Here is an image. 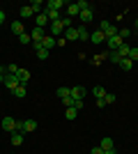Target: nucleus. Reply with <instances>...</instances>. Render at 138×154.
<instances>
[{
  "instance_id": "35",
  "label": "nucleus",
  "mask_w": 138,
  "mask_h": 154,
  "mask_svg": "<svg viewBox=\"0 0 138 154\" xmlns=\"http://www.w3.org/2000/svg\"><path fill=\"white\" fill-rule=\"evenodd\" d=\"M67 44H69V42H67L65 37H58V46H67Z\"/></svg>"
},
{
  "instance_id": "1",
  "label": "nucleus",
  "mask_w": 138,
  "mask_h": 154,
  "mask_svg": "<svg viewBox=\"0 0 138 154\" xmlns=\"http://www.w3.org/2000/svg\"><path fill=\"white\" fill-rule=\"evenodd\" d=\"M99 30L104 32V37L108 39V37H115L120 28H118V26H113V23H108V21H101V26H99Z\"/></svg>"
},
{
  "instance_id": "40",
  "label": "nucleus",
  "mask_w": 138,
  "mask_h": 154,
  "mask_svg": "<svg viewBox=\"0 0 138 154\" xmlns=\"http://www.w3.org/2000/svg\"><path fill=\"white\" fill-rule=\"evenodd\" d=\"M136 30H138V21H136Z\"/></svg>"
},
{
  "instance_id": "37",
  "label": "nucleus",
  "mask_w": 138,
  "mask_h": 154,
  "mask_svg": "<svg viewBox=\"0 0 138 154\" xmlns=\"http://www.w3.org/2000/svg\"><path fill=\"white\" fill-rule=\"evenodd\" d=\"M5 21H7V14L2 12V9H0V26H2V23H5Z\"/></svg>"
},
{
  "instance_id": "23",
  "label": "nucleus",
  "mask_w": 138,
  "mask_h": 154,
  "mask_svg": "<svg viewBox=\"0 0 138 154\" xmlns=\"http://www.w3.org/2000/svg\"><path fill=\"white\" fill-rule=\"evenodd\" d=\"M76 115H78V110L74 108V106H69V108L65 110V117H67V120H76Z\"/></svg>"
},
{
  "instance_id": "32",
  "label": "nucleus",
  "mask_w": 138,
  "mask_h": 154,
  "mask_svg": "<svg viewBox=\"0 0 138 154\" xmlns=\"http://www.w3.org/2000/svg\"><path fill=\"white\" fill-rule=\"evenodd\" d=\"M76 7H78L81 12H83V9H90V5H87L85 0H78V2H76Z\"/></svg>"
},
{
  "instance_id": "24",
  "label": "nucleus",
  "mask_w": 138,
  "mask_h": 154,
  "mask_svg": "<svg viewBox=\"0 0 138 154\" xmlns=\"http://www.w3.org/2000/svg\"><path fill=\"white\" fill-rule=\"evenodd\" d=\"M58 97H60V99H67V97H72V88H58Z\"/></svg>"
},
{
  "instance_id": "30",
  "label": "nucleus",
  "mask_w": 138,
  "mask_h": 154,
  "mask_svg": "<svg viewBox=\"0 0 138 154\" xmlns=\"http://www.w3.org/2000/svg\"><path fill=\"white\" fill-rule=\"evenodd\" d=\"M104 101H106V103H115V101H118V97H115V94H111V92H106Z\"/></svg>"
},
{
  "instance_id": "18",
  "label": "nucleus",
  "mask_w": 138,
  "mask_h": 154,
  "mask_svg": "<svg viewBox=\"0 0 138 154\" xmlns=\"http://www.w3.org/2000/svg\"><path fill=\"white\" fill-rule=\"evenodd\" d=\"M23 136H26V134H19V131H14V134H12V145H14V147L23 145Z\"/></svg>"
},
{
  "instance_id": "26",
  "label": "nucleus",
  "mask_w": 138,
  "mask_h": 154,
  "mask_svg": "<svg viewBox=\"0 0 138 154\" xmlns=\"http://www.w3.org/2000/svg\"><path fill=\"white\" fill-rule=\"evenodd\" d=\"M14 97H19V99H23L26 97V85H19V88H14Z\"/></svg>"
},
{
  "instance_id": "9",
  "label": "nucleus",
  "mask_w": 138,
  "mask_h": 154,
  "mask_svg": "<svg viewBox=\"0 0 138 154\" xmlns=\"http://www.w3.org/2000/svg\"><path fill=\"white\" fill-rule=\"evenodd\" d=\"M90 42H92V44H104V42H106L104 32H101V30H94V32H90Z\"/></svg>"
},
{
  "instance_id": "5",
  "label": "nucleus",
  "mask_w": 138,
  "mask_h": 154,
  "mask_svg": "<svg viewBox=\"0 0 138 154\" xmlns=\"http://www.w3.org/2000/svg\"><path fill=\"white\" fill-rule=\"evenodd\" d=\"M62 37H65L67 42H78V30H76V26L67 28V30H65V35H62Z\"/></svg>"
},
{
  "instance_id": "39",
  "label": "nucleus",
  "mask_w": 138,
  "mask_h": 154,
  "mask_svg": "<svg viewBox=\"0 0 138 154\" xmlns=\"http://www.w3.org/2000/svg\"><path fill=\"white\" fill-rule=\"evenodd\" d=\"M0 76H5V69H2V67H0Z\"/></svg>"
},
{
  "instance_id": "8",
  "label": "nucleus",
  "mask_w": 138,
  "mask_h": 154,
  "mask_svg": "<svg viewBox=\"0 0 138 154\" xmlns=\"http://www.w3.org/2000/svg\"><path fill=\"white\" fill-rule=\"evenodd\" d=\"M53 46H58V39L51 37V35H46L44 39H41V48H46V51H51Z\"/></svg>"
},
{
  "instance_id": "28",
  "label": "nucleus",
  "mask_w": 138,
  "mask_h": 154,
  "mask_svg": "<svg viewBox=\"0 0 138 154\" xmlns=\"http://www.w3.org/2000/svg\"><path fill=\"white\" fill-rule=\"evenodd\" d=\"M118 35H120V39H127L129 35H131V30H129V28H120V30H118Z\"/></svg>"
},
{
  "instance_id": "11",
  "label": "nucleus",
  "mask_w": 138,
  "mask_h": 154,
  "mask_svg": "<svg viewBox=\"0 0 138 154\" xmlns=\"http://www.w3.org/2000/svg\"><path fill=\"white\" fill-rule=\"evenodd\" d=\"M85 88L83 85H76V88H72V99H85Z\"/></svg>"
},
{
  "instance_id": "17",
  "label": "nucleus",
  "mask_w": 138,
  "mask_h": 154,
  "mask_svg": "<svg viewBox=\"0 0 138 154\" xmlns=\"http://www.w3.org/2000/svg\"><path fill=\"white\" fill-rule=\"evenodd\" d=\"M76 30H78V39L81 42H87V39H90V32H87L85 26H76Z\"/></svg>"
},
{
  "instance_id": "4",
  "label": "nucleus",
  "mask_w": 138,
  "mask_h": 154,
  "mask_svg": "<svg viewBox=\"0 0 138 154\" xmlns=\"http://www.w3.org/2000/svg\"><path fill=\"white\" fill-rule=\"evenodd\" d=\"M16 124H19V120H14V117H2V129L5 131H16Z\"/></svg>"
},
{
  "instance_id": "31",
  "label": "nucleus",
  "mask_w": 138,
  "mask_h": 154,
  "mask_svg": "<svg viewBox=\"0 0 138 154\" xmlns=\"http://www.w3.org/2000/svg\"><path fill=\"white\" fill-rule=\"evenodd\" d=\"M16 71H19V67H16V64H9V67L5 69V74H12V76H16Z\"/></svg>"
},
{
  "instance_id": "21",
  "label": "nucleus",
  "mask_w": 138,
  "mask_h": 154,
  "mask_svg": "<svg viewBox=\"0 0 138 154\" xmlns=\"http://www.w3.org/2000/svg\"><path fill=\"white\" fill-rule=\"evenodd\" d=\"M30 7H32V12H35V14H41V12L46 9V5L41 2V0H35V2H32Z\"/></svg>"
},
{
  "instance_id": "20",
  "label": "nucleus",
  "mask_w": 138,
  "mask_h": 154,
  "mask_svg": "<svg viewBox=\"0 0 138 154\" xmlns=\"http://www.w3.org/2000/svg\"><path fill=\"white\" fill-rule=\"evenodd\" d=\"M78 14H81V9L76 7V2H74V5H67V16H69V19H74V16H78Z\"/></svg>"
},
{
  "instance_id": "10",
  "label": "nucleus",
  "mask_w": 138,
  "mask_h": 154,
  "mask_svg": "<svg viewBox=\"0 0 138 154\" xmlns=\"http://www.w3.org/2000/svg\"><path fill=\"white\" fill-rule=\"evenodd\" d=\"M16 81H19L21 85H26L28 81H30V71H28V69H19V71H16Z\"/></svg>"
},
{
  "instance_id": "15",
  "label": "nucleus",
  "mask_w": 138,
  "mask_h": 154,
  "mask_svg": "<svg viewBox=\"0 0 138 154\" xmlns=\"http://www.w3.org/2000/svg\"><path fill=\"white\" fill-rule=\"evenodd\" d=\"M99 147L104 149V152H108V149H115V145H113V138L104 136V138H101V143H99Z\"/></svg>"
},
{
  "instance_id": "36",
  "label": "nucleus",
  "mask_w": 138,
  "mask_h": 154,
  "mask_svg": "<svg viewBox=\"0 0 138 154\" xmlns=\"http://www.w3.org/2000/svg\"><path fill=\"white\" fill-rule=\"evenodd\" d=\"M90 154H104V149H101V147H92Z\"/></svg>"
},
{
  "instance_id": "13",
  "label": "nucleus",
  "mask_w": 138,
  "mask_h": 154,
  "mask_svg": "<svg viewBox=\"0 0 138 154\" xmlns=\"http://www.w3.org/2000/svg\"><path fill=\"white\" fill-rule=\"evenodd\" d=\"M35 26H37V28H46V26H48V16H46L44 12L37 14V16H35Z\"/></svg>"
},
{
  "instance_id": "14",
  "label": "nucleus",
  "mask_w": 138,
  "mask_h": 154,
  "mask_svg": "<svg viewBox=\"0 0 138 154\" xmlns=\"http://www.w3.org/2000/svg\"><path fill=\"white\" fill-rule=\"evenodd\" d=\"M44 37H46V35H44V28H35V30L30 32V39H32V42H37V44H39Z\"/></svg>"
},
{
  "instance_id": "2",
  "label": "nucleus",
  "mask_w": 138,
  "mask_h": 154,
  "mask_svg": "<svg viewBox=\"0 0 138 154\" xmlns=\"http://www.w3.org/2000/svg\"><path fill=\"white\" fill-rule=\"evenodd\" d=\"M65 35V26H62V19L60 21H55V23H51V37H62Z\"/></svg>"
},
{
  "instance_id": "6",
  "label": "nucleus",
  "mask_w": 138,
  "mask_h": 154,
  "mask_svg": "<svg viewBox=\"0 0 138 154\" xmlns=\"http://www.w3.org/2000/svg\"><path fill=\"white\" fill-rule=\"evenodd\" d=\"M2 83L7 85V88H9V90H14V88H19V81H16V76H12V74H5V76H2Z\"/></svg>"
},
{
  "instance_id": "29",
  "label": "nucleus",
  "mask_w": 138,
  "mask_h": 154,
  "mask_svg": "<svg viewBox=\"0 0 138 154\" xmlns=\"http://www.w3.org/2000/svg\"><path fill=\"white\" fill-rule=\"evenodd\" d=\"M19 42H21V44H30L32 39H30V35H28V32H23V35H19Z\"/></svg>"
},
{
  "instance_id": "3",
  "label": "nucleus",
  "mask_w": 138,
  "mask_h": 154,
  "mask_svg": "<svg viewBox=\"0 0 138 154\" xmlns=\"http://www.w3.org/2000/svg\"><path fill=\"white\" fill-rule=\"evenodd\" d=\"M122 44H124V39H120V35H115V37H108V39H106V46H108L111 51H118Z\"/></svg>"
},
{
  "instance_id": "7",
  "label": "nucleus",
  "mask_w": 138,
  "mask_h": 154,
  "mask_svg": "<svg viewBox=\"0 0 138 154\" xmlns=\"http://www.w3.org/2000/svg\"><path fill=\"white\" fill-rule=\"evenodd\" d=\"M78 19H81V23H83V26H90L92 19H94V14H92V9H83V12L78 14Z\"/></svg>"
},
{
  "instance_id": "27",
  "label": "nucleus",
  "mask_w": 138,
  "mask_h": 154,
  "mask_svg": "<svg viewBox=\"0 0 138 154\" xmlns=\"http://www.w3.org/2000/svg\"><path fill=\"white\" fill-rule=\"evenodd\" d=\"M48 55H51V51H46V48H39V51H37V58L39 60H48Z\"/></svg>"
},
{
  "instance_id": "12",
  "label": "nucleus",
  "mask_w": 138,
  "mask_h": 154,
  "mask_svg": "<svg viewBox=\"0 0 138 154\" xmlns=\"http://www.w3.org/2000/svg\"><path fill=\"white\" fill-rule=\"evenodd\" d=\"M46 7H48V9H53V12H60V9H62V7H67V5H65V0H48V2H46Z\"/></svg>"
},
{
  "instance_id": "25",
  "label": "nucleus",
  "mask_w": 138,
  "mask_h": 154,
  "mask_svg": "<svg viewBox=\"0 0 138 154\" xmlns=\"http://www.w3.org/2000/svg\"><path fill=\"white\" fill-rule=\"evenodd\" d=\"M19 14H21V19H30L35 12H32V7H21V12H19Z\"/></svg>"
},
{
  "instance_id": "22",
  "label": "nucleus",
  "mask_w": 138,
  "mask_h": 154,
  "mask_svg": "<svg viewBox=\"0 0 138 154\" xmlns=\"http://www.w3.org/2000/svg\"><path fill=\"white\" fill-rule=\"evenodd\" d=\"M129 53H131V46H127V44H122L118 48V55H120V58H129Z\"/></svg>"
},
{
  "instance_id": "33",
  "label": "nucleus",
  "mask_w": 138,
  "mask_h": 154,
  "mask_svg": "<svg viewBox=\"0 0 138 154\" xmlns=\"http://www.w3.org/2000/svg\"><path fill=\"white\" fill-rule=\"evenodd\" d=\"M129 58H131L133 62H138V48H131V53H129Z\"/></svg>"
},
{
  "instance_id": "16",
  "label": "nucleus",
  "mask_w": 138,
  "mask_h": 154,
  "mask_svg": "<svg viewBox=\"0 0 138 154\" xmlns=\"http://www.w3.org/2000/svg\"><path fill=\"white\" fill-rule=\"evenodd\" d=\"M118 64H120V69H124V71H131L133 69V60L131 58H122Z\"/></svg>"
},
{
  "instance_id": "19",
  "label": "nucleus",
  "mask_w": 138,
  "mask_h": 154,
  "mask_svg": "<svg viewBox=\"0 0 138 154\" xmlns=\"http://www.w3.org/2000/svg\"><path fill=\"white\" fill-rule=\"evenodd\" d=\"M12 32L14 35H16V37H19V35H23V23H21V21H12Z\"/></svg>"
},
{
  "instance_id": "38",
  "label": "nucleus",
  "mask_w": 138,
  "mask_h": 154,
  "mask_svg": "<svg viewBox=\"0 0 138 154\" xmlns=\"http://www.w3.org/2000/svg\"><path fill=\"white\" fill-rule=\"evenodd\" d=\"M104 154H115V149H108V152H104Z\"/></svg>"
},
{
  "instance_id": "34",
  "label": "nucleus",
  "mask_w": 138,
  "mask_h": 154,
  "mask_svg": "<svg viewBox=\"0 0 138 154\" xmlns=\"http://www.w3.org/2000/svg\"><path fill=\"white\" fill-rule=\"evenodd\" d=\"M74 108H76V110L83 108V99H74Z\"/></svg>"
}]
</instances>
